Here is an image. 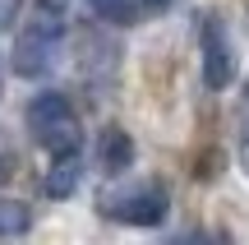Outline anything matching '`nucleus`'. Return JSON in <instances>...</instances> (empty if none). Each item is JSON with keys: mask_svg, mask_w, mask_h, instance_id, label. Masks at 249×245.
<instances>
[{"mask_svg": "<svg viewBox=\"0 0 249 245\" xmlns=\"http://www.w3.org/2000/svg\"><path fill=\"white\" fill-rule=\"evenodd\" d=\"M28 130H33V139L51 157L79 153V144H83V120L65 93H37L28 102Z\"/></svg>", "mask_w": 249, "mask_h": 245, "instance_id": "f257e3e1", "label": "nucleus"}, {"mask_svg": "<svg viewBox=\"0 0 249 245\" xmlns=\"http://www.w3.org/2000/svg\"><path fill=\"white\" fill-rule=\"evenodd\" d=\"M65 46V14H51V9H37V19L14 37V74L23 79H46L60 60Z\"/></svg>", "mask_w": 249, "mask_h": 245, "instance_id": "f03ea898", "label": "nucleus"}, {"mask_svg": "<svg viewBox=\"0 0 249 245\" xmlns=\"http://www.w3.org/2000/svg\"><path fill=\"white\" fill-rule=\"evenodd\" d=\"M97 208L107 218L124 222V227H157L166 218L171 199H166V190L157 181H139V185H124V190H107L97 199Z\"/></svg>", "mask_w": 249, "mask_h": 245, "instance_id": "7ed1b4c3", "label": "nucleus"}, {"mask_svg": "<svg viewBox=\"0 0 249 245\" xmlns=\"http://www.w3.org/2000/svg\"><path fill=\"white\" fill-rule=\"evenodd\" d=\"M198 46H203V83L213 93H222L226 83L235 79V56H231V42H226V28L217 23V19H203Z\"/></svg>", "mask_w": 249, "mask_h": 245, "instance_id": "20e7f679", "label": "nucleus"}, {"mask_svg": "<svg viewBox=\"0 0 249 245\" xmlns=\"http://www.w3.org/2000/svg\"><path fill=\"white\" fill-rule=\"evenodd\" d=\"M97 167H102L107 176H124V171L134 167V139L124 134L120 125H107V130L97 134Z\"/></svg>", "mask_w": 249, "mask_h": 245, "instance_id": "39448f33", "label": "nucleus"}, {"mask_svg": "<svg viewBox=\"0 0 249 245\" xmlns=\"http://www.w3.org/2000/svg\"><path fill=\"white\" fill-rule=\"evenodd\" d=\"M79 181H83L79 153H60V157L51 162V171L42 176V190H46V199H70V194L79 190Z\"/></svg>", "mask_w": 249, "mask_h": 245, "instance_id": "423d86ee", "label": "nucleus"}, {"mask_svg": "<svg viewBox=\"0 0 249 245\" xmlns=\"http://www.w3.org/2000/svg\"><path fill=\"white\" fill-rule=\"evenodd\" d=\"M33 227V208L23 199H0V236H23Z\"/></svg>", "mask_w": 249, "mask_h": 245, "instance_id": "0eeeda50", "label": "nucleus"}, {"mask_svg": "<svg viewBox=\"0 0 249 245\" xmlns=\"http://www.w3.org/2000/svg\"><path fill=\"white\" fill-rule=\"evenodd\" d=\"M88 5L102 23H116V28H129L134 14H139V0H88Z\"/></svg>", "mask_w": 249, "mask_h": 245, "instance_id": "6e6552de", "label": "nucleus"}, {"mask_svg": "<svg viewBox=\"0 0 249 245\" xmlns=\"http://www.w3.org/2000/svg\"><path fill=\"white\" fill-rule=\"evenodd\" d=\"M14 14H18V0H0V28L14 23Z\"/></svg>", "mask_w": 249, "mask_h": 245, "instance_id": "1a4fd4ad", "label": "nucleus"}, {"mask_svg": "<svg viewBox=\"0 0 249 245\" xmlns=\"http://www.w3.org/2000/svg\"><path fill=\"white\" fill-rule=\"evenodd\" d=\"M240 130L249 134V79H245V97H240Z\"/></svg>", "mask_w": 249, "mask_h": 245, "instance_id": "9d476101", "label": "nucleus"}, {"mask_svg": "<svg viewBox=\"0 0 249 245\" xmlns=\"http://www.w3.org/2000/svg\"><path fill=\"white\" fill-rule=\"evenodd\" d=\"M65 5L70 0H37V9H51V14H65Z\"/></svg>", "mask_w": 249, "mask_h": 245, "instance_id": "9b49d317", "label": "nucleus"}, {"mask_svg": "<svg viewBox=\"0 0 249 245\" xmlns=\"http://www.w3.org/2000/svg\"><path fill=\"white\" fill-rule=\"evenodd\" d=\"M171 0H139V9H148V14H157V9H166Z\"/></svg>", "mask_w": 249, "mask_h": 245, "instance_id": "f8f14e48", "label": "nucleus"}, {"mask_svg": "<svg viewBox=\"0 0 249 245\" xmlns=\"http://www.w3.org/2000/svg\"><path fill=\"white\" fill-rule=\"evenodd\" d=\"M240 167H245V176H249V134L240 139Z\"/></svg>", "mask_w": 249, "mask_h": 245, "instance_id": "ddd939ff", "label": "nucleus"}]
</instances>
